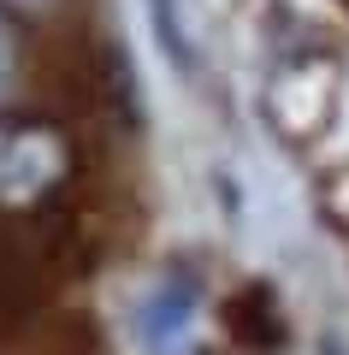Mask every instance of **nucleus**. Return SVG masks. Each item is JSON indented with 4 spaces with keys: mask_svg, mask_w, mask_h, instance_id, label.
Masks as SVG:
<instances>
[{
    "mask_svg": "<svg viewBox=\"0 0 349 355\" xmlns=\"http://www.w3.org/2000/svg\"><path fill=\"white\" fill-rule=\"evenodd\" d=\"M18 6H53V0H18Z\"/></svg>",
    "mask_w": 349,
    "mask_h": 355,
    "instance_id": "20e7f679",
    "label": "nucleus"
},
{
    "mask_svg": "<svg viewBox=\"0 0 349 355\" xmlns=\"http://www.w3.org/2000/svg\"><path fill=\"white\" fill-rule=\"evenodd\" d=\"M65 166L60 137L36 125H0V202H36Z\"/></svg>",
    "mask_w": 349,
    "mask_h": 355,
    "instance_id": "f257e3e1",
    "label": "nucleus"
},
{
    "mask_svg": "<svg viewBox=\"0 0 349 355\" xmlns=\"http://www.w3.org/2000/svg\"><path fill=\"white\" fill-rule=\"evenodd\" d=\"M148 6V24H154V42L172 53L178 65H189V36H184V6L178 0H142Z\"/></svg>",
    "mask_w": 349,
    "mask_h": 355,
    "instance_id": "7ed1b4c3",
    "label": "nucleus"
},
{
    "mask_svg": "<svg viewBox=\"0 0 349 355\" xmlns=\"http://www.w3.org/2000/svg\"><path fill=\"white\" fill-rule=\"evenodd\" d=\"M196 326V284L189 279H160L142 302V338L154 355H178Z\"/></svg>",
    "mask_w": 349,
    "mask_h": 355,
    "instance_id": "f03ea898",
    "label": "nucleus"
}]
</instances>
